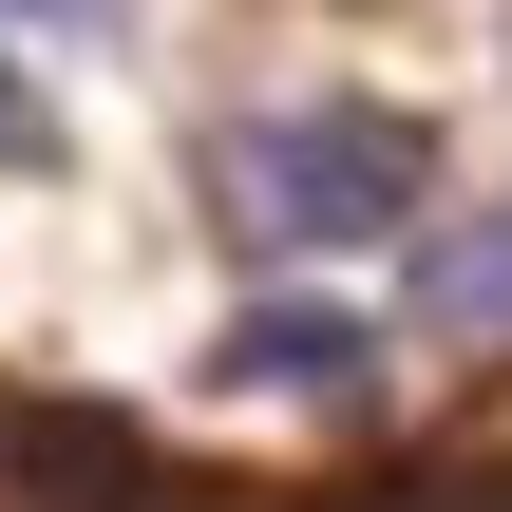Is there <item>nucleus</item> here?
<instances>
[{
    "instance_id": "f257e3e1",
    "label": "nucleus",
    "mask_w": 512,
    "mask_h": 512,
    "mask_svg": "<svg viewBox=\"0 0 512 512\" xmlns=\"http://www.w3.org/2000/svg\"><path fill=\"white\" fill-rule=\"evenodd\" d=\"M209 209L247 247H380L418 209V133L399 114H228L209 133Z\"/></svg>"
},
{
    "instance_id": "f03ea898",
    "label": "nucleus",
    "mask_w": 512,
    "mask_h": 512,
    "mask_svg": "<svg viewBox=\"0 0 512 512\" xmlns=\"http://www.w3.org/2000/svg\"><path fill=\"white\" fill-rule=\"evenodd\" d=\"M228 380H266V399H342V380H361V323H342V304H266V323H228Z\"/></svg>"
},
{
    "instance_id": "7ed1b4c3",
    "label": "nucleus",
    "mask_w": 512,
    "mask_h": 512,
    "mask_svg": "<svg viewBox=\"0 0 512 512\" xmlns=\"http://www.w3.org/2000/svg\"><path fill=\"white\" fill-rule=\"evenodd\" d=\"M437 323H475V342H512V209H475V228L437 247Z\"/></svg>"
},
{
    "instance_id": "20e7f679",
    "label": "nucleus",
    "mask_w": 512,
    "mask_h": 512,
    "mask_svg": "<svg viewBox=\"0 0 512 512\" xmlns=\"http://www.w3.org/2000/svg\"><path fill=\"white\" fill-rule=\"evenodd\" d=\"M38 152H57V114H38V76L0 57V171H38Z\"/></svg>"
}]
</instances>
